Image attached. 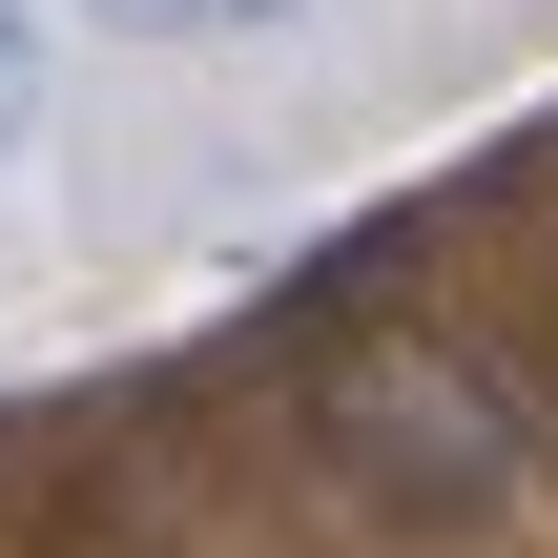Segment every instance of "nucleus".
<instances>
[{"instance_id":"nucleus-2","label":"nucleus","mask_w":558,"mask_h":558,"mask_svg":"<svg viewBox=\"0 0 558 558\" xmlns=\"http://www.w3.org/2000/svg\"><path fill=\"white\" fill-rule=\"evenodd\" d=\"M83 21H124V41H248V21H290V0H83Z\"/></svg>"},{"instance_id":"nucleus-3","label":"nucleus","mask_w":558,"mask_h":558,"mask_svg":"<svg viewBox=\"0 0 558 558\" xmlns=\"http://www.w3.org/2000/svg\"><path fill=\"white\" fill-rule=\"evenodd\" d=\"M21 124H41V41H21V0H0V166H21Z\"/></svg>"},{"instance_id":"nucleus-1","label":"nucleus","mask_w":558,"mask_h":558,"mask_svg":"<svg viewBox=\"0 0 558 558\" xmlns=\"http://www.w3.org/2000/svg\"><path fill=\"white\" fill-rule=\"evenodd\" d=\"M331 476L393 518H497L518 497V393L476 352H352L331 373Z\"/></svg>"}]
</instances>
